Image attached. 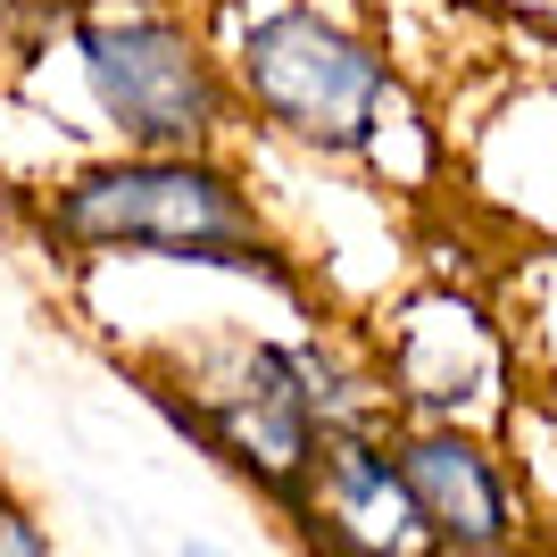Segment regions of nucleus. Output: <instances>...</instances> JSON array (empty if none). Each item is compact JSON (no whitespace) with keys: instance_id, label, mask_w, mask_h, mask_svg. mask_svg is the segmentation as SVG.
<instances>
[{"instance_id":"nucleus-1","label":"nucleus","mask_w":557,"mask_h":557,"mask_svg":"<svg viewBox=\"0 0 557 557\" xmlns=\"http://www.w3.org/2000/svg\"><path fill=\"white\" fill-rule=\"evenodd\" d=\"M42 233L59 250L92 258H166V267H216V275H267L292 292L275 233L258 225L250 191L216 159H116L84 166L42 200Z\"/></svg>"},{"instance_id":"nucleus-2","label":"nucleus","mask_w":557,"mask_h":557,"mask_svg":"<svg viewBox=\"0 0 557 557\" xmlns=\"http://www.w3.org/2000/svg\"><path fill=\"white\" fill-rule=\"evenodd\" d=\"M75 67L100 125L134 159H209L233 92L225 67L166 9H92L75 17Z\"/></svg>"},{"instance_id":"nucleus-3","label":"nucleus","mask_w":557,"mask_h":557,"mask_svg":"<svg viewBox=\"0 0 557 557\" xmlns=\"http://www.w3.org/2000/svg\"><path fill=\"white\" fill-rule=\"evenodd\" d=\"M242 100H250L275 134L308 141V150H374L383 109H392V67L374 59L349 25L317 17L300 0H283L242 34Z\"/></svg>"},{"instance_id":"nucleus-4","label":"nucleus","mask_w":557,"mask_h":557,"mask_svg":"<svg viewBox=\"0 0 557 557\" xmlns=\"http://www.w3.org/2000/svg\"><path fill=\"white\" fill-rule=\"evenodd\" d=\"M300 499L333 557H442L399 458L383 442H367V433H325Z\"/></svg>"},{"instance_id":"nucleus-5","label":"nucleus","mask_w":557,"mask_h":557,"mask_svg":"<svg viewBox=\"0 0 557 557\" xmlns=\"http://www.w3.org/2000/svg\"><path fill=\"white\" fill-rule=\"evenodd\" d=\"M399 474H408V491H417L424 524H433V541L458 557L474 549H508L516 541V499H508V474L491 466V449L474 442V433H458V424H417V433H399L392 442Z\"/></svg>"},{"instance_id":"nucleus-6","label":"nucleus","mask_w":557,"mask_h":557,"mask_svg":"<svg viewBox=\"0 0 557 557\" xmlns=\"http://www.w3.org/2000/svg\"><path fill=\"white\" fill-rule=\"evenodd\" d=\"M0 557H50L42 524H34L25 508H9V499H0Z\"/></svg>"},{"instance_id":"nucleus-7","label":"nucleus","mask_w":557,"mask_h":557,"mask_svg":"<svg viewBox=\"0 0 557 557\" xmlns=\"http://www.w3.org/2000/svg\"><path fill=\"white\" fill-rule=\"evenodd\" d=\"M175 557H233V549H216V541H184Z\"/></svg>"},{"instance_id":"nucleus-8","label":"nucleus","mask_w":557,"mask_h":557,"mask_svg":"<svg viewBox=\"0 0 557 557\" xmlns=\"http://www.w3.org/2000/svg\"><path fill=\"white\" fill-rule=\"evenodd\" d=\"M474 557H541V549H524V541H508V549H474Z\"/></svg>"}]
</instances>
